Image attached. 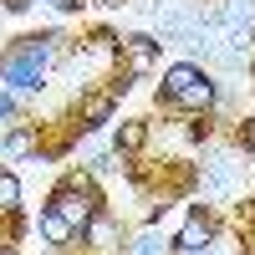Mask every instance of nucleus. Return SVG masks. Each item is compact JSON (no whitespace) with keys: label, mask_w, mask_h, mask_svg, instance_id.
Segmentation results:
<instances>
[{"label":"nucleus","mask_w":255,"mask_h":255,"mask_svg":"<svg viewBox=\"0 0 255 255\" xmlns=\"http://www.w3.org/2000/svg\"><path fill=\"white\" fill-rule=\"evenodd\" d=\"M41 72H46V41L20 46L5 67H0V82H10V87H41Z\"/></svg>","instance_id":"f257e3e1"},{"label":"nucleus","mask_w":255,"mask_h":255,"mask_svg":"<svg viewBox=\"0 0 255 255\" xmlns=\"http://www.w3.org/2000/svg\"><path fill=\"white\" fill-rule=\"evenodd\" d=\"M51 209H56V215L67 220L72 230H87V220H92V204L82 199V194H72V189H61V194H56V204H51Z\"/></svg>","instance_id":"f03ea898"},{"label":"nucleus","mask_w":255,"mask_h":255,"mask_svg":"<svg viewBox=\"0 0 255 255\" xmlns=\"http://www.w3.org/2000/svg\"><path fill=\"white\" fill-rule=\"evenodd\" d=\"M123 51H128V67H133V72H148V67H153V56H158V46H153V36H128L123 41Z\"/></svg>","instance_id":"7ed1b4c3"},{"label":"nucleus","mask_w":255,"mask_h":255,"mask_svg":"<svg viewBox=\"0 0 255 255\" xmlns=\"http://www.w3.org/2000/svg\"><path fill=\"white\" fill-rule=\"evenodd\" d=\"M194 82H199L194 67H168V72H163V92H168V97H179L184 87H194Z\"/></svg>","instance_id":"20e7f679"},{"label":"nucleus","mask_w":255,"mask_h":255,"mask_svg":"<svg viewBox=\"0 0 255 255\" xmlns=\"http://www.w3.org/2000/svg\"><path fill=\"white\" fill-rule=\"evenodd\" d=\"M174 102H179V108H209V102H215V87H209V82L199 77L194 87H184V92H179Z\"/></svg>","instance_id":"39448f33"},{"label":"nucleus","mask_w":255,"mask_h":255,"mask_svg":"<svg viewBox=\"0 0 255 255\" xmlns=\"http://www.w3.org/2000/svg\"><path fill=\"white\" fill-rule=\"evenodd\" d=\"M41 235H46L51 245H61V240H67V235H72V225H67V220H61V215H56V209H41Z\"/></svg>","instance_id":"423d86ee"},{"label":"nucleus","mask_w":255,"mask_h":255,"mask_svg":"<svg viewBox=\"0 0 255 255\" xmlns=\"http://www.w3.org/2000/svg\"><path fill=\"white\" fill-rule=\"evenodd\" d=\"M204 240H209V225H204V215H194V220H189V225L179 230V245H184V250H199Z\"/></svg>","instance_id":"0eeeda50"},{"label":"nucleus","mask_w":255,"mask_h":255,"mask_svg":"<svg viewBox=\"0 0 255 255\" xmlns=\"http://www.w3.org/2000/svg\"><path fill=\"white\" fill-rule=\"evenodd\" d=\"M15 199H20V184H15L10 174H0V209H10Z\"/></svg>","instance_id":"6e6552de"},{"label":"nucleus","mask_w":255,"mask_h":255,"mask_svg":"<svg viewBox=\"0 0 255 255\" xmlns=\"http://www.w3.org/2000/svg\"><path fill=\"white\" fill-rule=\"evenodd\" d=\"M108 113H113L108 97H92V102H87V123H108Z\"/></svg>","instance_id":"1a4fd4ad"},{"label":"nucleus","mask_w":255,"mask_h":255,"mask_svg":"<svg viewBox=\"0 0 255 255\" xmlns=\"http://www.w3.org/2000/svg\"><path fill=\"white\" fill-rule=\"evenodd\" d=\"M87 235H92L97 245H113V225H108V220H87Z\"/></svg>","instance_id":"9d476101"},{"label":"nucleus","mask_w":255,"mask_h":255,"mask_svg":"<svg viewBox=\"0 0 255 255\" xmlns=\"http://www.w3.org/2000/svg\"><path fill=\"white\" fill-rule=\"evenodd\" d=\"M138 143H143V128H138V123H128L123 133H118V148H138Z\"/></svg>","instance_id":"9b49d317"},{"label":"nucleus","mask_w":255,"mask_h":255,"mask_svg":"<svg viewBox=\"0 0 255 255\" xmlns=\"http://www.w3.org/2000/svg\"><path fill=\"white\" fill-rule=\"evenodd\" d=\"M133 255H163V245H158V235H143V240H138V250H133Z\"/></svg>","instance_id":"f8f14e48"},{"label":"nucleus","mask_w":255,"mask_h":255,"mask_svg":"<svg viewBox=\"0 0 255 255\" xmlns=\"http://www.w3.org/2000/svg\"><path fill=\"white\" fill-rule=\"evenodd\" d=\"M10 113H15V102H10L5 92H0V118H10Z\"/></svg>","instance_id":"ddd939ff"},{"label":"nucleus","mask_w":255,"mask_h":255,"mask_svg":"<svg viewBox=\"0 0 255 255\" xmlns=\"http://www.w3.org/2000/svg\"><path fill=\"white\" fill-rule=\"evenodd\" d=\"M51 5H56V10H72V5H77V0H51Z\"/></svg>","instance_id":"4468645a"},{"label":"nucleus","mask_w":255,"mask_h":255,"mask_svg":"<svg viewBox=\"0 0 255 255\" xmlns=\"http://www.w3.org/2000/svg\"><path fill=\"white\" fill-rule=\"evenodd\" d=\"M250 148H255V128H250Z\"/></svg>","instance_id":"2eb2a0df"}]
</instances>
